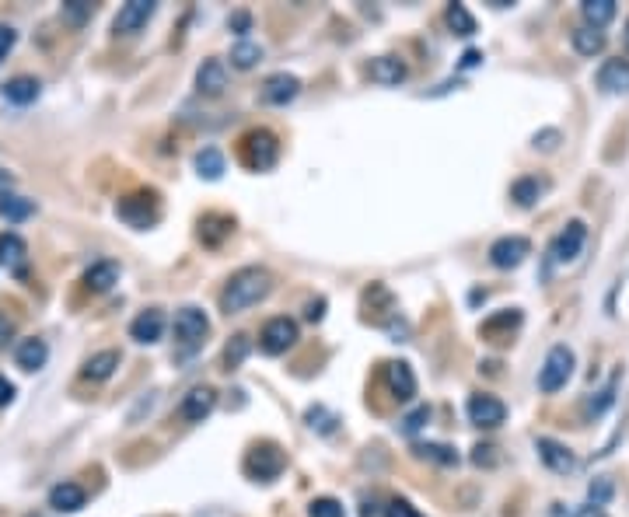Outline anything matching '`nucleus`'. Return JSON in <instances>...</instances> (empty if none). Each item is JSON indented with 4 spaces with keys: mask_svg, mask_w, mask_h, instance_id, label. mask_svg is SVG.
Listing matches in <instances>:
<instances>
[{
    "mask_svg": "<svg viewBox=\"0 0 629 517\" xmlns=\"http://www.w3.org/2000/svg\"><path fill=\"white\" fill-rule=\"evenodd\" d=\"M273 290V276L263 266H245L231 273V280L221 290V311L224 315H242L252 304H263Z\"/></svg>",
    "mask_w": 629,
    "mask_h": 517,
    "instance_id": "obj_1",
    "label": "nucleus"
},
{
    "mask_svg": "<svg viewBox=\"0 0 629 517\" xmlns=\"http://www.w3.org/2000/svg\"><path fill=\"white\" fill-rule=\"evenodd\" d=\"M210 336V318L203 308L196 304H186V308L175 311V350L179 357H193L196 350H203Z\"/></svg>",
    "mask_w": 629,
    "mask_h": 517,
    "instance_id": "obj_2",
    "label": "nucleus"
},
{
    "mask_svg": "<svg viewBox=\"0 0 629 517\" xmlns=\"http://www.w3.org/2000/svg\"><path fill=\"white\" fill-rule=\"evenodd\" d=\"M238 154H242L245 168H252V172H270L280 158V144L270 130H249L242 137V144H238Z\"/></svg>",
    "mask_w": 629,
    "mask_h": 517,
    "instance_id": "obj_3",
    "label": "nucleus"
},
{
    "mask_svg": "<svg viewBox=\"0 0 629 517\" xmlns=\"http://www.w3.org/2000/svg\"><path fill=\"white\" fill-rule=\"evenodd\" d=\"M574 364H577L574 350H570V346H563V343H556L553 350L546 353V364H542V371H539V388H542V392L556 395L560 388H567V381L574 378Z\"/></svg>",
    "mask_w": 629,
    "mask_h": 517,
    "instance_id": "obj_4",
    "label": "nucleus"
},
{
    "mask_svg": "<svg viewBox=\"0 0 629 517\" xmlns=\"http://www.w3.org/2000/svg\"><path fill=\"white\" fill-rule=\"evenodd\" d=\"M584 242H588V224H584V221H570L567 228H563L560 235L553 238V245H549L546 276L553 273V266H567V262H574L577 256H581Z\"/></svg>",
    "mask_w": 629,
    "mask_h": 517,
    "instance_id": "obj_5",
    "label": "nucleus"
},
{
    "mask_svg": "<svg viewBox=\"0 0 629 517\" xmlns=\"http://www.w3.org/2000/svg\"><path fill=\"white\" fill-rule=\"evenodd\" d=\"M116 217L130 224V228L144 231V228H151V224L161 217V203H158V196H154V193L123 196V200L116 203Z\"/></svg>",
    "mask_w": 629,
    "mask_h": 517,
    "instance_id": "obj_6",
    "label": "nucleus"
},
{
    "mask_svg": "<svg viewBox=\"0 0 629 517\" xmlns=\"http://www.w3.org/2000/svg\"><path fill=\"white\" fill-rule=\"evenodd\" d=\"M284 465L287 458L277 444H256V448L245 455V472H249L252 479H259V483H273V479L284 472Z\"/></svg>",
    "mask_w": 629,
    "mask_h": 517,
    "instance_id": "obj_7",
    "label": "nucleus"
},
{
    "mask_svg": "<svg viewBox=\"0 0 629 517\" xmlns=\"http://www.w3.org/2000/svg\"><path fill=\"white\" fill-rule=\"evenodd\" d=\"M301 339L298 332V322L287 315H277L270 318V322L263 325V332H259V346H263V353H270V357H280V353H287L294 343Z\"/></svg>",
    "mask_w": 629,
    "mask_h": 517,
    "instance_id": "obj_8",
    "label": "nucleus"
},
{
    "mask_svg": "<svg viewBox=\"0 0 629 517\" xmlns=\"http://www.w3.org/2000/svg\"><path fill=\"white\" fill-rule=\"evenodd\" d=\"M158 14V4L154 0H130V4L119 7L116 21H112V32L116 35H137L147 28V21Z\"/></svg>",
    "mask_w": 629,
    "mask_h": 517,
    "instance_id": "obj_9",
    "label": "nucleus"
},
{
    "mask_svg": "<svg viewBox=\"0 0 629 517\" xmlns=\"http://www.w3.org/2000/svg\"><path fill=\"white\" fill-rule=\"evenodd\" d=\"M465 413H469V420L476 423V427H500V423L507 420V406L497 399V395H486V392H476L469 395V402H465Z\"/></svg>",
    "mask_w": 629,
    "mask_h": 517,
    "instance_id": "obj_10",
    "label": "nucleus"
},
{
    "mask_svg": "<svg viewBox=\"0 0 629 517\" xmlns=\"http://www.w3.org/2000/svg\"><path fill=\"white\" fill-rule=\"evenodd\" d=\"M528 256H532V242L525 235H504L490 245V262L497 269H518Z\"/></svg>",
    "mask_w": 629,
    "mask_h": 517,
    "instance_id": "obj_11",
    "label": "nucleus"
},
{
    "mask_svg": "<svg viewBox=\"0 0 629 517\" xmlns=\"http://www.w3.org/2000/svg\"><path fill=\"white\" fill-rule=\"evenodd\" d=\"M535 451H539V458L546 462L549 472H556V476H570V472H577V455L567 448V444L553 441V437H539L535 441Z\"/></svg>",
    "mask_w": 629,
    "mask_h": 517,
    "instance_id": "obj_12",
    "label": "nucleus"
},
{
    "mask_svg": "<svg viewBox=\"0 0 629 517\" xmlns=\"http://www.w3.org/2000/svg\"><path fill=\"white\" fill-rule=\"evenodd\" d=\"M161 336H165V311H161V308L140 311V315L130 322V339H133V343L154 346V343H161Z\"/></svg>",
    "mask_w": 629,
    "mask_h": 517,
    "instance_id": "obj_13",
    "label": "nucleus"
},
{
    "mask_svg": "<svg viewBox=\"0 0 629 517\" xmlns=\"http://www.w3.org/2000/svg\"><path fill=\"white\" fill-rule=\"evenodd\" d=\"M259 95H263L266 105H287V102H294V98L301 95V81L294 74H287V70H280V74L266 77Z\"/></svg>",
    "mask_w": 629,
    "mask_h": 517,
    "instance_id": "obj_14",
    "label": "nucleus"
},
{
    "mask_svg": "<svg viewBox=\"0 0 629 517\" xmlns=\"http://www.w3.org/2000/svg\"><path fill=\"white\" fill-rule=\"evenodd\" d=\"M385 385H388V392H392V399L413 402V395H416L413 367H409L406 360H392V364H385Z\"/></svg>",
    "mask_w": 629,
    "mask_h": 517,
    "instance_id": "obj_15",
    "label": "nucleus"
},
{
    "mask_svg": "<svg viewBox=\"0 0 629 517\" xmlns=\"http://www.w3.org/2000/svg\"><path fill=\"white\" fill-rule=\"evenodd\" d=\"M224 88H228V67H224V60H217V56L203 60L200 70H196V91L207 98H217L224 95Z\"/></svg>",
    "mask_w": 629,
    "mask_h": 517,
    "instance_id": "obj_16",
    "label": "nucleus"
},
{
    "mask_svg": "<svg viewBox=\"0 0 629 517\" xmlns=\"http://www.w3.org/2000/svg\"><path fill=\"white\" fill-rule=\"evenodd\" d=\"M367 74H371V81L381 84V88H399V84L409 77V67H406V60H399V56H374Z\"/></svg>",
    "mask_w": 629,
    "mask_h": 517,
    "instance_id": "obj_17",
    "label": "nucleus"
},
{
    "mask_svg": "<svg viewBox=\"0 0 629 517\" xmlns=\"http://www.w3.org/2000/svg\"><path fill=\"white\" fill-rule=\"evenodd\" d=\"M217 409V392L214 388H193V392L182 399V406H179V416L186 423H203L210 413Z\"/></svg>",
    "mask_w": 629,
    "mask_h": 517,
    "instance_id": "obj_18",
    "label": "nucleus"
},
{
    "mask_svg": "<svg viewBox=\"0 0 629 517\" xmlns=\"http://www.w3.org/2000/svg\"><path fill=\"white\" fill-rule=\"evenodd\" d=\"M119 364H123V353H119V350H98V353H91V357L84 360L81 378H88V381H109L112 374L119 371Z\"/></svg>",
    "mask_w": 629,
    "mask_h": 517,
    "instance_id": "obj_19",
    "label": "nucleus"
},
{
    "mask_svg": "<svg viewBox=\"0 0 629 517\" xmlns=\"http://www.w3.org/2000/svg\"><path fill=\"white\" fill-rule=\"evenodd\" d=\"M598 88L605 95H629V60H605L598 70Z\"/></svg>",
    "mask_w": 629,
    "mask_h": 517,
    "instance_id": "obj_20",
    "label": "nucleus"
},
{
    "mask_svg": "<svg viewBox=\"0 0 629 517\" xmlns=\"http://www.w3.org/2000/svg\"><path fill=\"white\" fill-rule=\"evenodd\" d=\"M119 283V262L116 259H98L84 269V287L95 290V294H105Z\"/></svg>",
    "mask_w": 629,
    "mask_h": 517,
    "instance_id": "obj_21",
    "label": "nucleus"
},
{
    "mask_svg": "<svg viewBox=\"0 0 629 517\" xmlns=\"http://www.w3.org/2000/svg\"><path fill=\"white\" fill-rule=\"evenodd\" d=\"M84 500H88V493L77 483H56L53 490H49V507L60 514H77L84 507Z\"/></svg>",
    "mask_w": 629,
    "mask_h": 517,
    "instance_id": "obj_22",
    "label": "nucleus"
},
{
    "mask_svg": "<svg viewBox=\"0 0 629 517\" xmlns=\"http://www.w3.org/2000/svg\"><path fill=\"white\" fill-rule=\"evenodd\" d=\"M0 95H4V102H11V105H32L35 98L42 95V84L35 81V77H11V81L0 88Z\"/></svg>",
    "mask_w": 629,
    "mask_h": 517,
    "instance_id": "obj_23",
    "label": "nucleus"
},
{
    "mask_svg": "<svg viewBox=\"0 0 629 517\" xmlns=\"http://www.w3.org/2000/svg\"><path fill=\"white\" fill-rule=\"evenodd\" d=\"M28 262V245L18 235H0V266L7 273H21Z\"/></svg>",
    "mask_w": 629,
    "mask_h": 517,
    "instance_id": "obj_24",
    "label": "nucleus"
},
{
    "mask_svg": "<svg viewBox=\"0 0 629 517\" xmlns=\"http://www.w3.org/2000/svg\"><path fill=\"white\" fill-rule=\"evenodd\" d=\"M14 360H18L21 371H39L42 364L49 360V346L42 339H21L18 350H14Z\"/></svg>",
    "mask_w": 629,
    "mask_h": 517,
    "instance_id": "obj_25",
    "label": "nucleus"
},
{
    "mask_svg": "<svg viewBox=\"0 0 629 517\" xmlns=\"http://www.w3.org/2000/svg\"><path fill=\"white\" fill-rule=\"evenodd\" d=\"M570 42L581 56H598L605 49V32L602 28H591V25H577L570 32Z\"/></svg>",
    "mask_w": 629,
    "mask_h": 517,
    "instance_id": "obj_26",
    "label": "nucleus"
},
{
    "mask_svg": "<svg viewBox=\"0 0 629 517\" xmlns=\"http://www.w3.org/2000/svg\"><path fill=\"white\" fill-rule=\"evenodd\" d=\"M35 214V203L25 200V196H14V193H0V217L7 224H21Z\"/></svg>",
    "mask_w": 629,
    "mask_h": 517,
    "instance_id": "obj_27",
    "label": "nucleus"
},
{
    "mask_svg": "<svg viewBox=\"0 0 629 517\" xmlns=\"http://www.w3.org/2000/svg\"><path fill=\"white\" fill-rule=\"evenodd\" d=\"M196 172H200V179H207V182H217L224 175V154L217 151V147H203V151H196Z\"/></svg>",
    "mask_w": 629,
    "mask_h": 517,
    "instance_id": "obj_28",
    "label": "nucleus"
},
{
    "mask_svg": "<svg viewBox=\"0 0 629 517\" xmlns=\"http://www.w3.org/2000/svg\"><path fill=\"white\" fill-rule=\"evenodd\" d=\"M616 0H584L581 4V14H584V25L591 28H605L612 18H616Z\"/></svg>",
    "mask_w": 629,
    "mask_h": 517,
    "instance_id": "obj_29",
    "label": "nucleus"
},
{
    "mask_svg": "<svg viewBox=\"0 0 629 517\" xmlns=\"http://www.w3.org/2000/svg\"><path fill=\"white\" fill-rule=\"evenodd\" d=\"M521 325V311L518 308H507V311H500V315H493V318H486L483 322V336L490 339V343H500V332H507V329H518Z\"/></svg>",
    "mask_w": 629,
    "mask_h": 517,
    "instance_id": "obj_30",
    "label": "nucleus"
},
{
    "mask_svg": "<svg viewBox=\"0 0 629 517\" xmlns=\"http://www.w3.org/2000/svg\"><path fill=\"white\" fill-rule=\"evenodd\" d=\"M416 458H423V462H434V465H444V469H451V465H458V451L448 448V444H413Z\"/></svg>",
    "mask_w": 629,
    "mask_h": 517,
    "instance_id": "obj_31",
    "label": "nucleus"
},
{
    "mask_svg": "<svg viewBox=\"0 0 629 517\" xmlns=\"http://www.w3.org/2000/svg\"><path fill=\"white\" fill-rule=\"evenodd\" d=\"M263 60V46L252 39H238L235 46H231V67L238 70H252L256 63Z\"/></svg>",
    "mask_w": 629,
    "mask_h": 517,
    "instance_id": "obj_32",
    "label": "nucleus"
},
{
    "mask_svg": "<svg viewBox=\"0 0 629 517\" xmlns=\"http://www.w3.org/2000/svg\"><path fill=\"white\" fill-rule=\"evenodd\" d=\"M542 189H546V182L535 179V175H525V179H518L511 186V200L518 203V207H532V203L542 196Z\"/></svg>",
    "mask_w": 629,
    "mask_h": 517,
    "instance_id": "obj_33",
    "label": "nucleus"
},
{
    "mask_svg": "<svg viewBox=\"0 0 629 517\" xmlns=\"http://www.w3.org/2000/svg\"><path fill=\"white\" fill-rule=\"evenodd\" d=\"M448 25H451V32L462 35V39L476 35V18H472L469 7H465V4H451L448 7Z\"/></svg>",
    "mask_w": 629,
    "mask_h": 517,
    "instance_id": "obj_34",
    "label": "nucleus"
},
{
    "mask_svg": "<svg viewBox=\"0 0 629 517\" xmlns=\"http://www.w3.org/2000/svg\"><path fill=\"white\" fill-rule=\"evenodd\" d=\"M308 517H346V511H343L339 500L318 497V500H312V507H308Z\"/></svg>",
    "mask_w": 629,
    "mask_h": 517,
    "instance_id": "obj_35",
    "label": "nucleus"
},
{
    "mask_svg": "<svg viewBox=\"0 0 629 517\" xmlns=\"http://www.w3.org/2000/svg\"><path fill=\"white\" fill-rule=\"evenodd\" d=\"M245 353H249V336H235V339H231L228 350H224V364H228V371H231V367L242 364Z\"/></svg>",
    "mask_w": 629,
    "mask_h": 517,
    "instance_id": "obj_36",
    "label": "nucleus"
},
{
    "mask_svg": "<svg viewBox=\"0 0 629 517\" xmlns=\"http://www.w3.org/2000/svg\"><path fill=\"white\" fill-rule=\"evenodd\" d=\"M612 402H616V378H612L609 385H605L602 392H598V402H588V413H591V416H602L605 409L612 406Z\"/></svg>",
    "mask_w": 629,
    "mask_h": 517,
    "instance_id": "obj_37",
    "label": "nucleus"
},
{
    "mask_svg": "<svg viewBox=\"0 0 629 517\" xmlns=\"http://www.w3.org/2000/svg\"><path fill=\"white\" fill-rule=\"evenodd\" d=\"M91 11H95V7H91L88 0H67V4H63V18H70L74 25H81L84 18H91Z\"/></svg>",
    "mask_w": 629,
    "mask_h": 517,
    "instance_id": "obj_38",
    "label": "nucleus"
},
{
    "mask_svg": "<svg viewBox=\"0 0 629 517\" xmlns=\"http://www.w3.org/2000/svg\"><path fill=\"white\" fill-rule=\"evenodd\" d=\"M609 497H612V483H609V479H595V483H591V490H588V507L609 504Z\"/></svg>",
    "mask_w": 629,
    "mask_h": 517,
    "instance_id": "obj_39",
    "label": "nucleus"
},
{
    "mask_svg": "<svg viewBox=\"0 0 629 517\" xmlns=\"http://www.w3.org/2000/svg\"><path fill=\"white\" fill-rule=\"evenodd\" d=\"M427 420H430V406H416L413 413L402 420V434H416V430H420Z\"/></svg>",
    "mask_w": 629,
    "mask_h": 517,
    "instance_id": "obj_40",
    "label": "nucleus"
},
{
    "mask_svg": "<svg viewBox=\"0 0 629 517\" xmlns=\"http://www.w3.org/2000/svg\"><path fill=\"white\" fill-rule=\"evenodd\" d=\"M385 517H423V514L416 511L409 500H392V504H388V511H385Z\"/></svg>",
    "mask_w": 629,
    "mask_h": 517,
    "instance_id": "obj_41",
    "label": "nucleus"
},
{
    "mask_svg": "<svg viewBox=\"0 0 629 517\" xmlns=\"http://www.w3.org/2000/svg\"><path fill=\"white\" fill-rule=\"evenodd\" d=\"M14 42H18V32H14L11 25H0V63L7 60V53L14 49Z\"/></svg>",
    "mask_w": 629,
    "mask_h": 517,
    "instance_id": "obj_42",
    "label": "nucleus"
},
{
    "mask_svg": "<svg viewBox=\"0 0 629 517\" xmlns=\"http://www.w3.org/2000/svg\"><path fill=\"white\" fill-rule=\"evenodd\" d=\"M556 140H560V133H556V130H546V133H535L532 144H535V147H542V151H553Z\"/></svg>",
    "mask_w": 629,
    "mask_h": 517,
    "instance_id": "obj_43",
    "label": "nucleus"
},
{
    "mask_svg": "<svg viewBox=\"0 0 629 517\" xmlns=\"http://www.w3.org/2000/svg\"><path fill=\"white\" fill-rule=\"evenodd\" d=\"M228 25L235 28L238 35H245V32H249V28H252V18H249V14H245V11H238V14H231Z\"/></svg>",
    "mask_w": 629,
    "mask_h": 517,
    "instance_id": "obj_44",
    "label": "nucleus"
},
{
    "mask_svg": "<svg viewBox=\"0 0 629 517\" xmlns=\"http://www.w3.org/2000/svg\"><path fill=\"white\" fill-rule=\"evenodd\" d=\"M490 451H497V448H490V444H486V448H483V444H479V448H472V462H476V465H490L493 462Z\"/></svg>",
    "mask_w": 629,
    "mask_h": 517,
    "instance_id": "obj_45",
    "label": "nucleus"
},
{
    "mask_svg": "<svg viewBox=\"0 0 629 517\" xmlns=\"http://www.w3.org/2000/svg\"><path fill=\"white\" fill-rule=\"evenodd\" d=\"M14 402V385L0 374V406H11Z\"/></svg>",
    "mask_w": 629,
    "mask_h": 517,
    "instance_id": "obj_46",
    "label": "nucleus"
},
{
    "mask_svg": "<svg viewBox=\"0 0 629 517\" xmlns=\"http://www.w3.org/2000/svg\"><path fill=\"white\" fill-rule=\"evenodd\" d=\"M11 336H14V318H7L4 311H0V343H7Z\"/></svg>",
    "mask_w": 629,
    "mask_h": 517,
    "instance_id": "obj_47",
    "label": "nucleus"
},
{
    "mask_svg": "<svg viewBox=\"0 0 629 517\" xmlns=\"http://www.w3.org/2000/svg\"><path fill=\"white\" fill-rule=\"evenodd\" d=\"M479 63H483V53H479V49H469V53L462 56V70L479 67Z\"/></svg>",
    "mask_w": 629,
    "mask_h": 517,
    "instance_id": "obj_48",
    "label": "nucleus"
},
{
    "mask_svg": "<svg viewBox=\"0 0 629 517\" xmlns=\"http://www.w3.org/2000/svg\"><path fill=\"white\" fill-rule=\"evenodd\" d=\"M11 186H14V175L7 172V168H0V193H7Z\"/></svg>",
    "mask_w": 629,
    "mask_h": 517,
    "instance_id": "obj_49",
    "label": "nucleus"
},
{
    "mask_svg": "<svg viewBox=\"0 0 629 517\" xmlns=\"http://www.w3.org/2000/svg\"><path fill=\"white\" fill-rule=\"evenodd\" d=\"M322 308H325V301L308 304V318H312V322H318V318H322Z\"/></svg>",
    "mask_w": 629,
    "mask_h": 517,
    "instance_id": "obj_50",
    "label": "nucleus"
},
{
    "mask_svg": "<svg viewBox=\"0 0 629 517\" xmlns=\"http://www.w3.org/2000/svg\"><path fill=\"white\" fill-rule=\"evenodd\" d=\"M623 39H626V49H629V21H626V35H623Z\"/></svg>",
    "mask_w": 629,
    "mask_h": 517,
    "instance_id": "obj_51",
    "label": "nucleus"
}]
</instances>
